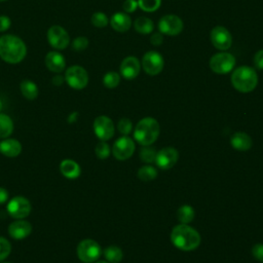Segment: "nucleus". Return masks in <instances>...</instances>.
Instances as JSON below:
<instances>
[{
  "label": "nucleus",
  "instance_id": "nucleus-1",
  "mask_svg": "<svg viewBox=\"0 0 263 263\" xmlns=\"http://www.w3.org/2000/svg\"><path fill=\"white\" fill-rule=\"evenodd\" d=\"M27 54L25 42L17 36L6 34L0 37V58L8 64L21 63Z\"/></svg>",
  "mask_w": 263,
  "mask_h": 263
},
{
  "label": "nucleus",
  "instance_id": "nucleus-2",
  "mask_svg": "<svg viewBox=\"0 0 263 263\" xmlns=\"http://www.w3.org/2000/svg\"><path fill=\"white\" fill-rule=\"evenodd\" d=\"M171 240L179 250L189 252L199 247L201 237L191 226H188L187 224H179L173 228L171 232Z\"/></svg>",
  "mask_w": 263,
  "mask_h": 263
},
{
  "label": "nucleus",
  "instance_id": "nucleus-3",
  "mask_svg": "<svg viewBox=\"0 0 263 263\" xmlns=\"http://www.w3.org/2000/svg\"><path fill=\"white\" fill-rule=\"evenodd\" d=\"M159 133L160 126L157 120L152 117H145L137 123L134 138L142 146H149L157 140Z\"/></svg>",
  "mask_w": 263,
  "mask_h": 263
},
{
  "label": "nucleus",
  "instance_id": "nucleus-4",
  "mask_svg": "<svg viewBox=\"0 0 263 263\" xmlns=\"http://www.w3.org/2000/svg\"><path fill=\"white\" fill-rule=\"evenodd\" d=\"M231 84L239 92H250L258 84L257 72L249 66H240L232 72Z\"/></svg>",
  "mask_w": 263,
  "mask_h": 263
},
{
  "label": "nucleus",
  "instance_id": "nucleus-5",
  "mask_svg": "<svg viewBox=\"0 0 263 263\" xmlns=\"http://www.w3.org/2000/svg\"><path fill=\"white\" fill-rule=\"evenodd\" d=\"M78 259L83 263H93L102 255L101 246L91 238L82 239L76 249Z\"/></svg>",
  "mask_w": 263,
  "mask_h": 263
},
{
  "label": "nucleus",
  "instance_id": "nucleus-6",
  "mask_svg": "<svg viewBox=\"0 0 263 263\" xmlns=\"http://www.w3.org/2000/svg\"><path fill=\"white\" fill-rule=\"evenodd\" d=\"M64 77L67 84L73 89H82L88 83V74L86 70L79 65H73L67 68Z\"/></svg>",
  "mask_w": 263,
  "mask_h": 263
},
{
  "label": "nucleus",
  "instance_id": "nucleus-7",
  "mask_svg": "<svg viewBox=\"0 0 263 263\" xmlns=\"http://www.w3.org/2000/svg\"><path fill=\"white\" fill-rule=\"evenodd\" d=\"M210 68L217 74H227L231 72L235 66V58L226 51L214 54L210 60Z\"/></svg>",
  "mask_w": 263,
  "mask_h": 263
},
{
  "label": "nucleus",
  "instance_id": "nucleus-8",
  "mask_svg": "<svg viewBox=\"0 0 263 263\" xmlns=\"http://www.w3.org/2000/svg\"><path fill=\"white\" fill-rule=\"evenodd\" d=\"M6 210L11 218L25 219L30 215L32 204L25 196H14L7 202Z\"/></svg>",
  "mask_w": 263,
  "mask_h": 263
},
{
  "label": "nucleus",
  "instance_id": "nucleus-9",
  "mask_svg": "<svg viewBox=\"0 0 263 263\" xmlns=\"http://www.w3.org/2000/svg\"><path fill=\"white\" fill-rule=\"evenodd\" d=\"M46 37L49 45L57 50L65 49L70 43V36L68 32L59 25L51 26L47 30Z\"/></svg>",
  "mask_w": 263,
  "mask_h": 263
},
{
  "label": "nucleus",
  "instance_id": "nucleus-10",
  "mask_svg": "<svg viewBox=\"0 0 263 263\" xmlns=\"http://www.w3.org/2000/svg\"><path fill=\"white\" fill-rule=\"evenodd\" d=\"M164 66L162 55L154 50L147 51L142 59V67L144 71L151 76L159 74Z\"/></svg>",
  "mask_w": 263,
  "mask_h": 263
},
{
  "label": "nucleus",
  "instance_id": "nucleus-11",
  "mask_svg": "<svg viewBox=\"0 0 263 263\" xmlns=\"http://www.w3.org/2000/svg\"><path fill=\"white\" fill-rule=\"evenodd\" d=\"M136 145L133 139L127 136H123L118 138L112 147V153L114 157L118 160H126L128 159L135 152Z\"/></svg>",
  "mask_w": 263,
  "mask_h": 263
},
{
  "label": "nucleus",
  "instance_id": "nucleus-12",
  "mask_svg": "<svg viewBox=\"0 0 263 263\" xmlns=\"http://www.w3.org/2000/svg\"><path fill=\"white\" fill-rule=\"evenodd\" d=\"M158 29L163 35L176 36L183 30V21L178 15L166 14L159 20Z\"/></svg>",
  "mask_w": 263,
  "mask_h": 263
},
{
  "label": "nucleus",
  "instance_id": "nucleus-13",
  "mask_svg": "<svg viewBox=\"0 0 263 263\" xmlns=\"http://www.w3.org/2000/svg\"><path fill=\"white\" fill-rule=\"evenodd\" d=\"M93 132L101 141L110 140L114 136V123L106 115L98 116L93 121Z\"/></svg>",
  "mask_w": 263,
  "mask_h": 263
},
{
  "label": "nucleus",
  "instance_id": "nucleus-14",
  "mask_svg": "<svg viewBox=\"0 0 263 263\" xmlns=\"http://www.w3.org/2000/svg\"><path fill=\"white\" fill-rule=\"evenodd\" d=\"M210 37L213 45L220 50H227L232 44V36L230 32L222 26L214 27L211 31Z\"/></svg>",
  "mask_w": 263,
  "mask_h": 263
},
{
  "label": "nucleus",
  "instance_id": "nucleus-15",
  "mask_svg": "<svg viewBox=\"0 0 263 263\" xmlns=\"http://www.w3.org/2000/svg\"><path fill=\"white\" fill-rule=\"evenodd\" d=\"M178 159L179 153L177 149L173 147H164L157 152L155 162L161 170H170L177 163Z\"/></svg>",
  "mask_w": 263,
  "mask_h": 263
},
{
  "label": "nucleus",
  "instance_id": "nucleus-16",
  "mask_svg": "<svg viewBox=\"0 0 263 263\" xmlns=\"http://www.w3.org/2000/svg\"><path fill=\"white\" fill-rule=\"evenodd\" d=\"M32 224L25 219H15L7 228L8 234L13 239H24L32 232Z\"/></svg>",
  "mask_w": 263,
  "mask_h": 263
},
{
  "label": "nucleus",
  "instance_id": "nucleus-17",
  "mask_svg": "<svg viewBox=\"0 0 263 263\" xmlns=\"http://www.w3.org/2000/svg\"><path fill=\"white\" fill-rule=\"evenodd\" d=\"M141 65L139 60L136 57L129 55L123 59L120 64V74L125 79H134L140 73Z\"/></svg>",
  "mask_w": 263,
  "mask_h": 263
},
{
  "label": "nucleus",
  "instance_id": "nucleus-18",
  "mask_svg": "<svg viewBox=\"0 0 263 263\" xmlns=\"http://www.w3.org/2000/svg\"><path fill=\"white\" fill-rule=\"evenodd\" d=\"M45 66L49 71L59 74L66 69V60L58 50H51L45 55Z\"/></svg>",
  "mask_w": 263,
  "mask_h": 263
},
{
  "label": "nucleus",
  "instance_id": "nucleus-19",
  "mask_svg": "<svg viewBox=\"0 0 263 263\" xmlns=\"http://www.w3.org/2000/svg\"><path fill=\"white\" fill-rule=\"evenodd\" d=\"M23 146L16 139L5 138L0 142V152L6 157H16L21 154Z\"/></svg>",
  "mask_w": 263,
  "mask_h": 263
},
{
  "label": "nucleus",
  "instance_id": "nucleus-20",
  "mask_svg": "<svg viewBox=\"0 0 263 263\" xmlns=\"http://www.w3.org/2000/svg\"><path fill=\"white\" fill-rule=\"evenodd\" d=\"M60 172L65 178L74 180L80 176L81 167L78 164V162H76L75 160L66 158V159H63L60 163Z\"/></svg>",
  "mask_w": 263,
  "mask_h": 263
},
{
  "label": "nucleus",
  "instance_id": "nucleus-21",
  "mask_svg": "<svg viewBox=\"0 0 263 263\" xmlns=\"http://www.w3.org/2000/svg\"><path fill=\"white\" fill-rule=\"evenodd\" d=\"M110 25L116 32L123 33L130 28L132 20L124 12H116L111 16Z\"/></svg>",
  "mask_w": 263,
  "mask_h": 263
},
{
  "label": "nucleus",
  "instance_id": "nucleus-22",
  "mask_svg": "<svg viewBox=\"0 0 263 263\" xmlns=\"http://www.w3.org/2000/svg\"><path fill=\"white\" fill-rule=\"evenodd\" d=\"M230 144L234 149L238 151H247L252 147L253 141L248 134L243 132H237L232 135L230 139Z\"/></svg>",
  "mask_w": 263,
  "mask_h": 263
},
{
  "label": "nucleus",
  "instance_id": "nucleus-23",
  "mask_svg": "<svg viewBox=\"0 0 263 263\" xmlns=\"http://www.w3.org/2000/svg\"><path fill=\"white\" fill-rule=\"evenodd\" d=\"M20 89H21L23 97H25L27 100H30V101L35 100L39 93L37 84L30 79L22 80V82L20 84Z\"/></svg>",
  "mask_w": 263,
  "mask_h": 263
},
{
  "label": "nucleus",
  "instance_id": "nucleus-24",
  "mask_svg": "<svg viewBox=\"0 0 263 263\" xmlns=\"http://www.w3.org/2000/svg\"><path fill=\"white\" fill-rule=\"evenodd\" d=\"M134 26H135V30L138 33L145 34V35L150 34L154 29V24H153L152 20H150L149 17H146V16L138 17L135 21Z\"/></svg>",
  "mask_w": 263,
  "mask_h": 263
},
{
  "label": "nucleus",
  "instance_id": "nucleus-25",
  "mask_svg": "<svg viewBox=\"0 0 263 263\" xmlns=\"http://www.w3.org/2000/svg\"><path fill=\"white\" fill-rule=\"evenodd\" d=\"M13 132V121L7 114L0 113V139L8 138Z\"/></svg>",
  "mask_w": 263,
  "mask_h": 263
},
{
  "label": "nucleus",
  "instance_id": "nucleus-26",
  "mask_svg": "<svg viewBox=\"0 0 263 263\" xmlns=\"http://www.w3.org/2000/svg\"><path fill=\"white\" fill-rule=\"evenodd\" d=\"M106 261L109 263H119L123 258V253L121 249L117 246H109L103 251Z\"/></svg>",
  "mask_w": 263,
  "mask_h": 263
},
{
  "label": "nucleus",
  "instance_id": "nucleus-27",
  "mask_svg": "<svg viewBox=\"0 0 263 263\" xmlns=\"http://www.w3.org/2000/svg\"><path fill=\"white\" fill-rule=\"evenodd\" d=\"M195 216L194 209L188 204H184L180 206L177 211V218L181 222V224H188L193 221Z\"/></svg>",
  "mask_w": 263,
  "mask_h": 263
},
{
  "label": "nucleus",
  "instance_id": "nucleus-28",
  "mask_svg": "<svg viewBox=\"0 0 263 263\" xmlns=\"http://www.w3.org/2000/svg\"><path fill=\"white\" fill-rule=\"evenodd\" d=\"M138 177L140 180L145 182L152 181L157 177V170L152 165L141 166L138 171Z\"/></svg>",
  "mask_w": 263,
  "mask_h": 263
},
{
  "label": "nucleus",
  "instance_id": "nucleus-29",
  "mask_svg": "<svg viewBox=\"0 0 263 263\" xmlns=\"http://www.w3.org/2000/svg\"><path fill=\"white\" fill-rule=\"evenodd\" d=\"M156 154H157V151L155 150V148L151 147L150 145L144 146L140 151V158L143 162L152 163V162H155Z\"/></svg>",
  "mask_w": 263,
  "mask_h": 263
},
{
  "label": "nucleus",
  "instance_id": "nucleus-30",
  "mask_svg": "<svg viewBox=\"0 0 263 263\" xmlns=\"http://www.w3.org/2000/svg\"><path fill=\"white\" fill-rule=\"evenodd\" d=\"M120 82V76L117 72L110 71L107 72L103 77V84L107 88H114L116 87Z\"/></svg>",
  "mask_w": 263,
  "mask_h": 263
},
{
  "label": "nucleus",
  "instance_id": "nucleus-31",
  "mask_svg": "<svg viewBox=\"0 0 263 263\" xmlns=\"http://www.w3.org/2000/svg\"><path fill=\"white\" fill-rule=\"evenodd\" d=\"M160 5L161 0H138V6L146 12H153L157 10Z\"/></svg>",
  "mask_w": 263,
  "mask_h": 263
},
{
  "label": "nucleus",
  "instance_id": "nucleus-32",
  "mask_svg": "<svg viewBox=\"0 0 263 263\" xmlns=\"http://www.w3.org/2000/svg\"><path fill=\"white\" fill-rule=\"evenodd\" d=\"M90 22L97 28H104V27H106L108 25L109 20H108V16L104 12L98 11V12H95L91 15Z\"/></svg>",
  "mask_w": 263,
  "mask_h": 263
},
{
  "label": "nucleus",
  "instance_id": "nucleus-33",
  "mask_svg": "<svg viewBox=\"0 0 263 263\" xmlns=\"http://www.w3.org/2000/svg\"><path fill=\"white\" fill-rule=\"evenodd\" d=\"M95 152L98 158L100 159H106L110 155V146L106 143V141H101L100 143L97 144L95 148Z\"/></svg>",
  "mask_w": 263,
  "mask_h": 263
},
{
  "label": "nucleus",
  "instance_id": "nucleus-34",
  "mask_svg": "<svg viewBox=\"0 0 263 263\" xmlns=\"http://www.w3.org/2000/svg\"><path fill=\"white\" fill-rule=\"evenodd\" d=\"M11 253V245L3 236H0V262L4 261Z\"/></svg>",
  "mask_w": 263,
  "mask_h": 263
},
{
  "label": "nucleus",
  "instance_id": "nucleus-35",
  "mask_svg": "<svg viewBox=\"0 0 263 263\" xmlns=\"http://www.w3.org/2000/svg\"><path fill=\"white\" fill-rule=\"evenodd\" d=\"M71 46H72V49L75 50V51H83L88 46V39L86 37H84V36L76 37L72 41Z\"/></svg>",
  "mask_w": 263,
  "mask_h": 263
},
{
  "label": "nucleus",
  "instance_id": "nucleus-36",
  "mask_svg": "<svg viewBox=\"0 0 263 263\" xmlns=\"http://www.w3.org/2000/svg\"><path fill=\"white\" fill-rule=\"evenodd\" d=\"M117 128L121 135L127 136L133 129V123L128 118H121L117 123Z\"/></svg>",
  "mask_w": 263,
  "mask_h": 263
},
{
  "label": "nucleus",
  "instance_id": "nucleus-37",
  "mask_svg": "<svg viewBox=\"0 0 263 263\" xmlns=\"http://www.w3.org/2000/svg\"><path fill=\"white\" fill-rule=\"evenodd\" d=\"M252 255L254 258L263 263V243H256L252 248Z\"/></svg>",
  "mask_w": 263,
  "mask_h": 263
},
{
  "label": "nucleus",
  "instance_id": "nucleus-38",
  "mask_svg": "<svg viewBox=\"0 0 263 263\" xmlns=\"http://www.w3.org/2000/svg\"><path fill=\"white\" fill-rule=\"evenodd\" d=\"M254 65L257 69L263 70V49L258 50L254 55Z\"/></svg>",
  "mask_w": 263,
  "mask_h": 263
},
{
  "label": "nucleus",
  "instance_id": "nucleus-39",
  "mask_svg": "<svg viewBox=\"0 0 263 263\" xmlns=\"http://www.w3.org/2000/svg\"><path fill=\"white\" fill-rule=\"evenodd\" d=\"M124 11L134 12L138 8V1L136 0H125L122 5Z\"/></svg>",
  "mask_w": 263,
  "mask_h": 263
},
{
  "label": "nucleus",
  "instance_id": "nucleus-40",
  "mask_svg": "<svg viewBox=\"0 0 263 263\" xmlns=\"http://www.w3.org/2000/svg\"><path fill=\"white\" fill-rule=\"evenodd\" d=\"M11 21L7 15H0V32H5L10 28Z\"/></svg>",
  "mask_w": 263,
  "mask_h": 263
},
{
  "label": "nucleus",
  "instance_id": "nucleus-41",
  "mask_svg": "<svg viewBox=\"0 0 263 263\" xmlns=\"http://www.w3.org/2000/svg\"><path fill=\"white\" fill-rule=\"evenodd\" d=\"M162 41H163V36H162V34H161L160 32H159V33H154V34H152V36L150 37V42H151V44L154 45V46L160 45V44L162 43Z\"/></svg>",
  "mask_w": 263,
  "mask_h": 263
},
{
  "label": "nucleus",
  "instance_id": "nucleus-42",
  "mask_svg": "<svg viewBox=\"0 0 263 263\" xmlns=\"http://www.w3.org/2000/svg\"><path fill=\"white\" fill-rule=\"evenodd\" d=\"M8 197H9L8 191L5 188L0 187V204L5 203L8 200Z\"/></svg>",
  "mask_w": 263,
  "mask_h": 263
},
{
  "label": "nucleus",
  "instance_id": "nucleus-43",
  "mask_svg": "<svg viewBox=\"0 0 263 263\" xmlns=\"http://www.w3.org/2000/svg\"><path fill=\"white\" fill-rule=\"evenodd\" d=\"M64 80H65V77L62 76V75H60V73H59V74H55V75L52 77L51 82H52V84L59 86V85H62V84H63Z\"/></svg>",
  "mask_w": 263,
  "mask_h": 263
},
{
  "label": "nucleus",
  "instance_id": "nucleus-44",
  "mask_svg": "<svg viewBox=\"0 0 263 263\" xmlns=\"http://www.w3.org/2000/svg\"><path fill=\"white\" fill-rule=\"evenodd\" d=\"M78 115V113L77 112H74V113H72L71 115H70V117H69V122H73V121H75L76 120V116Z\"/></svg>",
  "mask_w": 263,
  "mask_h": 263
},
{
  "label": "nucleus",
  "instance_id": "nucleus-45",
  "mask_svg": "<svg viewBox=\"0 0 263 263\" xmlns=\"http://www.w3.org/2000/svg\"><path fill=\"white\" fill-rule=\"evenodd\" d=\"M93 263H109V262L106 261V260H97V261L93 262Z\"/></svg>",
  "mask_w": 263,
  "mask_h": 263
},
{
  "label": "nucleus",
  "instance_id": "nucleus-46",
  "mask_svg": "<svg viewBox=\"0 0 263 263\" xmlns=\"http://www.w3.org/2000/svg\"><path fill=\"white\" fill-rule=\"evenodd\" d=\"M1 109H2V102H1V100H0V111H1Z\"/></svg>",
  "mask_w": 263,
  "mask_h": 263
},
{
  "label": "nucleus",
  "instance_id": "nucleus-47",
  "mask_svg": "<svg viewBox=\"0 0 263 263\" xmlns=\"http://www.w3.org/2000/svg\"><path fill=\"white\" fill-rule=\"evenodd\" d=\"M0 263H10V262H6V261H2V262H0Z\"/></svg>",
  "mask_w": 263,
  "mask_h": 263
},
{
  "label": "nucleus",
  "instance_id": "nucleus-48",
  "mask_svg": "<svg viewBox=\"0 0 263 263\" xmlns=\"http://www.w3.org/2000/svg\"><path fill=\"white\" fill-rule=\"evenodd\" d=\"M4 1H7V0H0V2H4Z\"/></svg>",
  "mask_w": 263,
  "mask_h": 263
}]
</instances>
